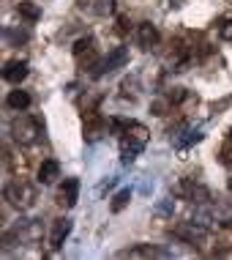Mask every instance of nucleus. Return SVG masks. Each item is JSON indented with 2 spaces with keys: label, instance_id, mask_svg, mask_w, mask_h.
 Instances as JSON below:
<instances>
[{
  "label": "nucleus",
  "instance_id": "1",
  "mask_svg": "<svg viewBox=\"0 0 232 260\" xmlns=\"http://www.w3.org/2000/svg\"><path fill=\"white\" fill-rule=\"evenodd\" d=\"M147 140H150V132H147L142 123L131 121V123H129V129H126L123 135H121V153H123L121 159H123V165L134 161L137 153H142V151H145Z\"/></svg>",
  "mask_w": 232,
  "mask_h": 260
},
{
  "label": "nucleus",
  "instance_id": "2",
  "mask_svg": "<svg viewBox=\"0 0 232 260\" xmlns=\"http://www.w3.org/2000/svg\"><path fill=\"white\" fill-rule=\"evenodd\" d=\"M11 137L19 145H33L41 137V121L36 115H17L11 121Z\"/></svg>",
  "mask_w": 232,
  "mask_h": 260
},
{
  "label": "nucleus",
  "instance_id": "3",
  "mask_svg": "<svg viewBox=\"0 0 232 260\" xmlns=\"http://www.w3.org/2000/svg\"><path fill=\"white\" fill-rule=\"evenodd\" d=\"M74 60L80 69H96L98 63V47L93 36H82L74 41Z\"/></svg>",
  "mask_w": 232,
  "mask_h": 260
},
{
  "label": "nucleus",
  "instance_id": "4",
  "mask_svg": "<svg viewBox=\"0 0 232 260\" xmlns=\"http://www.w3.org/2000/svg\"><path fill=\"white\" fill-rule=\"evenodd\" d=\"M3 198L17 208H27L36 200V192H33V186L22 184V181H11V184H6V189H3Z\"/></svg>",
  "mask_w": 232,
  "mask_h": 260
},
{
  "label": "nucleus",
  "instance_id": "5",
  "mask_svg": "<svg viewBox=\"0 0 232 260\" xmlns=\"http://www.w3.org/2000/svg\"><path fill=\"white\" fill-rule=\"evenodd\" d=\"M172 236L180 238V241H186L188 247H202L205 238H208V230H205V224L191 219V222H183V224H178V228H172Z\"/></svg>",
  "mask_w": 232,
  "mask_h": 260
},
{
  "label": "nucleus",
  "instance_id": "6",
  "mask_svg": "<svg viewBox=\"0 0 232 260\" xmlns=\"http://www.w3.org/2000/svg\"><path fill=\"white\" fill-rule=\"evenodd\" d=\"M126 63H129V50H126V47H115L107 58H101V60L96 63V69H90V74H93V77L112 74L115 69H123Z\"/></svg>",
  "mask_w": 232,
  "mask_h": 260
},
{
  "label": "nucleus",
  "instance_id": "7",
  "mask_svg": "<svg viewBox=\"0 0 232 260\" xmlns=\"http://www.w3.org/2000/svg\"><path fill=\"white\" fill-rule=\"evenodd\" d=\"M107 118L101 115V112H96V110H90L88 115H85V121H82V129H85V140H98V137H104L107 135Z\"/></svg>",
  "mask_w": 232,
  "mask_h": 260
},
{
  "label": "nucleus",
  "instance_id": "8",
  "mask_svg": "<svg viewBox=\"0 0 232 260\" xmlns=\"http://www.w3.org/2000/svg\"><path fill=\"white\" fill-rule=\"evenodd\" d=\"M76 9L90 17H109L115 11V0H76Z\"/></svg>",
  "mask_w": 232,
  "mask_h": 260
},
{
  "label": "nucleus",
  "instance_id": "9",
  "mask_svg": "<svg viewBox=\"0 0 232 260\" xmlns=\"http://www.w3.org/2000/svg\"><path fill=\"white\" fill-rule=\"evenodd\" d=\"M80 200V178H66L58 189V203L66 208H74Z\"/></svg>",
  "mask_w": 232,
  "mask_h": 260
},
{
  "label": "nucleus",
  "instance_id": "10",
  "mask_svg": "<svg viewBox=\"0 0 232 260\" xmlns=\"http://www.w3.org/2000/svg\"><path fill=\"white\" fill-rule=\"evenodd\" d=\"M27 60H19V58H14V60H9L3 66V80L6 82H11V85H19V82L27 77Z\"/></svg>",
  "mask_w": 232,
  "mask_h": 260
},
{
  "label": "nucleus",
  "instance_id": "11",
  "mask_svg": "<svg viewBox=\"0 0 232 260\" xmlns=\"http://www.w3.org/2000/svg\"><path fill=\"white\" fill-rule=\"evenodd\" d=\"M137 44L142 47V50H153V47L159 44V27L153 22H139V27H137Z\"/></svg>",
  "mask_w": 232,
  "mask_h": 260
},
{
  "label": "nucleus",
  "instance_id": "12",
  "mask_svg": "<svg viewBox=\"0 0 232 260\" xmlns=\"http://www.w3.org/2000/svg\"><path fill=\"white\" fill-rule=\"evenodd\" d=\"M68 233H71V219H55L52 222V233H49V247L52 249H60L63 247V241L68 238Z\"/></svg>",
  "mask_w": 232,
  "mask_h": 260
},
{
  "label": "nucleus",
  "instance_id": "13",
  "mask_svg": "<svg viewBox=\"0 0 232 260\" xmlns=\"http://www.w3.org/2000/svg\"><path fill=\"white\" fill-rule=\"evenodd\" d=\"M118 257H170V252L159 249V247H150V244H139V247L118 252Z\"/></svg>",
  "mask_w": 232,
  "mask_h": 260
},
{
  "label": "nucleus",
  "instance_id": "14",
  "mask_svg": "<svg viewBox=\"0 0 232 260\" xmlns=\"http://www.w3.org/2000/svg\"><path fill=\"white\" fill-rule=\"evenodd\" d=\"M17 14H19V19H25L27 25H33L41 19V6L33 3V0H22V3H17Z\"/></svg>",
  "mask_w": 232,
  "mask_h": 260
},
{
  "label": "nucleus",
  "instance_id": "15",
  "mask_svg": "<svg viewBox=\"0 0 232 260\" xmlns=\"http://www.w3.org/2000/svg\"><path fill=\"white\" fill-rule=\"evenodd\" d=\"M55 178H60V165L55 159H44L38 165V184H52Z\"/></svg>",
  "mask_w": 232,
  "mask_h": 260
},
{
  "label": "nucleus",
  "instance_id": "16",
  "mask_svg": "<svg viewBox=\"0 0 232 260\" xmlns=\"http://www.w3.org/2000/svg\"><path fill=\"white\" fill-rule=\"evenodd\" d=\"M6 104H9L11 110L22 112V110L30 107V93H27V90H11V93L6 96Z\"/></svg>",
  "mask_w": 232,
  "mask_h": 260
},
{
  "label": "nucleus",
  "instance_id": "17",
  "mask_svg": "<svg viewBox=\"0 0 232 260\" xmlns=\"http://www.w3.org/2000/svg\"><path fill=\"white\" fill-rule=\"evenodd\" d=\"M129 203H131V189H121V192H118L115 198H112L109 211H112V214H121V211L129 206Z\"/></svg>",
  "mask_w": 232,
  "mask_h": 260
},
{
  "label": "nucleus",
  "instance_id": "18",
  "mask_svg": "<svg viewBox=\"0 0 232 260\" xmlns=\"http://www.w3.org/2000/svg\"><path fill=\"white\" fill-rule=\"evenodd\" d=\"M219 36H221L224 41H232V17L219 19Z\"/></svg>",
  "mask_w": 232,
  "mask_h": 260
},
{
  "label": "nucleus",
  "instance_id": "19",
  "mask_svg": "<svg viewBox=\"0 0 232 260\" xmlns=\"http://www.w3.org/2000/svg\"><path fill=\"white\" fill-rule=\"evenodd\" d=\"M167 99H170V104H180L188 99V90L186 88H172L170 93H167Z\"/></svg>",
  "mask_w": 232,
  "mask_h": 260
},
{
  "label": "nucleus",
  "instance_id": "20",
  "mask_svg": "<svg viewBox=\"0 0 232 260\" xmlns=\"http://www.w3.org/2000/svg\"><path fill=\"white\" fill-rule=\"evenodd\" d=\"M3 36H6V44H14V41H17V44H19V41H27V33L22 30V33H19V30H6L3 33Z\"/></svg>",
  "mask_w": 232,
  "mask_h": 260
},
{
  "label": "nucleus",
  "instance_id": "21",
  "mask_svg": "<svg viewBox=\"0 0 232 260\" xmlns=\"http://www.w3.org/2000/svg\"><path fill=\"white\" fill-rule=\"evenodd\" d=\"M221 161L227 167H232V140L229 143H224V148H221Z\"/></svg>",
  "mask_w": 232,
  "mask_h": 260
},
{
  "label": "nucleus",
  "instance_id": "22",
  "mask_svg": "<svg viewBox=\"0 0 232 260\" xmlns=\"http://www.w3.org/2000/svg\"><path fill=\"white\" fill-rule=\"evenodd\" d=\"M129 27H131V19L126 17V14H123V17H118V33H129Z\"/></svg>",
  "mask_w": 232,
  "mask_h": 260
},
{
  "label": "nucleus",
  "instance_id": "23",
  "mask_svg": "<svg viewBox=\"0 0 232 260\" xmlns=\"http://www.w3.org/2000/svg\"><path fill=\"white\" fill-rule=\"evenodd\" d=\"M170 6H175V9H180V6H183V0H170Z\"/></svg>",
  "mask_w": 232,
  "mask_h": 260
},
{
  "label": "nucleus",
  "instance_id": "24",
  "mask_svg": "<svg viewBox=\"0 0 232 260\" xmlns=\"http://www.w3.org/2000/svg\"><path fill=\"white\" fill-rule=\"evenodd\" d=\"M227 186H229V192H232V178H229V181H227Z\"/></svg>",
  "mask_w": 232,
  "mask_h": 260
},
{
  "label": "nucleus",
  "instance_id": "25",
  "mask_svg": "<svg viewBox=\"0 0 232 260\" xmlns=\"http://www.w3.org/2000/svg\"><path fill=\"white\" fill-rule=\"evenodd\" d=\"M229 140H232V129H229Z\"/></svg>",
  "mask_w": 232,
  "mask_h": 260
}]
</instances>
